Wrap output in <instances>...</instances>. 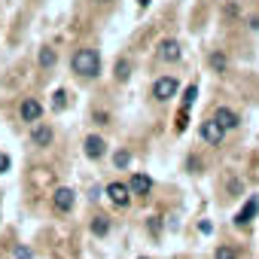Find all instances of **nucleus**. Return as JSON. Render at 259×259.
I'll use <instances>...</instances> for the list:
<instances>
[{
  "mask_svg": "<svg viewBox=\"0 0 259 259\" xmlns=\"http://www.w3.org/2000/svg\"><path fill=\"white\" fill-rule=\"evenodd\" d=\"M116 79H119V82H125V79H128V61H125V58H119V61H116Z\"/></svg>",
  "mask_w": 259,
  "mask_h": 259,
  "instance_id": "obj_16",
  "label": "nucleus"
},
{
  "mask_svg": "<svg viewBox=\"0 0 259 259\" xmlns=\"http://www.w3.org/2000/svg\"><path fill=\"white\" fill-rule=\"evenodd\" d=\"M198 232H201V235H210V232H213L210 220H201V223H198Z\"/></svg>",
  "mask_w": 259,
  "mask_h": 259,
  "instance_id": "obj_23",
  "label": "nucleus"
},
{
  "mask_svg": "<svg viewBox=\"0 0 259 259\" xmlns=\"http://www.w3.org/2000/svg\"><path fill=\"white\" fill-rule=\"evenodd\" d=\"M180 55H183V49H180L177 40H162V46H159V58L162 61L174 64V61H180Z\"/></svg>",
  "mask_w": 259,
  "mask_h": 259,
  "instance_id": "obj_5",
  "label": "nucleus"
},
{
  "mask_svg": "<svg viewBox=\"0 0 259 259\" xmlns=\"http://www.w3.org/2000/svg\"><path fill=\"white\" fill-rule=\"evenodd\" d=\"M128 192H132V195H150V192H153V177H150V174H135Z\"/></svg>",
  "mask_w": 259,
  "mask_h": 259,
  "instance_id": "obj_8",
  "label": "nucleus"
},
{
  "mask_svg": "<svg viewBox=\"0 0 259 259\" xmlns=\"http://www.w3.org/2000/svg\"><path fill=\"white\" fill-rule=\"evenodd\" d=\"M195 98H198V89H195V85H186V92H183V113H189V110H192Z\"/></svg>",
  "mask_w": 259,
  "mask_h": 259,
  "instance_id": "obj_14",
  "label": "nucleus"
},
{
  "mask_svg": "<svg viewBox=\"0 0 259 259\" xmlns=\"http://www.w3.org/2000/svg\"><path fill=\"white\" fill-rule=\"evenodd\" d=\"M73 207V189H67V186H61V189H55V210H61V213H67Z\"/></svg>",
  "mask_w": 259,
  "mask_h": 259,
  "instance_id": "obj_11",
  "label": "nucleus"
},
{
  "mask_svg": "<svg viewBox=\"0 0 259 259\" xmlns=\"http://www.w3.org/2000/svg\"><path fill=\"white\" fill-rule=\"evenodd\" d=\"M70 67L76 76H85V79H95L101 73V55L95 49H79L73 58H70Z\"/></svg>",
  "mask_w": 259,
  "mask_h": 259,
  "instance_id": "obj_1",
  "label": "nucleus"
},
{
  "mask_svg": "<svg viewBox=\"0 0 259 259\" xmlns=\"http://www.w3.org/2000/svg\"><path fill=\"white\" fill-rule=\"evenodd\" d=\"M213 259H238V253H235L232 247H220V250L213 253Z\"/></svg>",
  "mask_w": 259,
  "mask_h": 259,
  "instance_id": "obj_20",
  "label": "nucleus"
},
{
  "mask_svg": "<svg viewBox=\"0 0 259 259\" xmlns=\"http://www.w3.org/2000/svg\"><path fill=\"white\" fill-rule=\"evenodd\" d=\"M40 64L43 67H52L55 64V52L52 49H40Z\"/></svg>",
  "mask_w": 259,
  "mask_h": 259,
  "instance_id": "obj_18",
  "label": "nucleus"
},
{
  "mask_svg": "<svg viewBox=\"0 0 259 259\" xmlns=\"http://www.w3.org/2000/svg\"><path fill=\"white\" fill-rule=\"evenodd\" d=\"M107 195H110V201L119 204V207H125L128 201H132V192H128L125 183H110V186H107Z\"/></svg>",
  "mask_w": 259,
  "mask_h": 259,
  "instance_id": "obj_7",
  "label": "nucleus"
},
{
  "mask_svg": "<svg viewBox=\"0 0 259 259\" xmlns=\"http://www.w3.org/2000/svg\"><path fill=\"white\" fill-rule=\"evenodd\" d=\"M213 122L226 132V128H238V125H241V116H238L235 110H229V107H220V110H217V116H213Z\"/></svg>",
  "mask_w": 259,
  "mask_h": 259,
  "instance_id": "obj_4",
  "label": "nucleus"
},
{
  "mask_svg": "<svg viewBox=\"0 0 259 259\" xmlns=\"http://www.w3.org/2000/svg\"><path fill=\"white\" fill-rule=\"evenodd\" d=\"M13 259H34V253H31V247L19 244V247H16V253H13Z\"/></svg>",
  "mask_w": 259,
  "mask_h": 259,
  "instance_id": "obj_19",
  "label": "nucleus"
},
{
  "mask_svg": "<svg viewBox=\"0 0 259 259\" xmlns=\"http://www.w3.org/2000/svg\"><path fill=\"white\" fill-rule=\"evenodd\" d=\"M52 107H55V110H64V107H67V92L58 89V92L52 95Z\"/></svg>",
  "mask_w": 259,
  "mask_h": 259,
  "instance_id": "obj_17",
  "label": "nucleus"
},
{
  "mask_svg": "<svg viewBox=\"0 0 259 259\" xmlns=\"http://www.w3.org/2000/svg\"><path fill=\"white\" fill-rule=\"evenodd\" d=\"M138 4H141V7H150V0H138Z\"/></svg>",
  "mask_w": 259,
  "mask_h": 259,
  "instance_id": "obj_25",
  "label": "nucleus"
},
{
  "mask_svg": "<svg viewBox=\"0 0 259 259\" xmlns=\"http://www.w3.org/2000/svg\"><path fill=\"white\" fill-rule=\"evenodd\" d=\"M141 259H147V256H141Z\"/></svg>",
  "mask_w": 259,
  "mask_h": 259,
  "instance_id": "obj_26",
  "label": "nucleus"
},
{
  "mask_svg": "<svg viewBox=\"0 0 259 259\" xmlns=\"http://www.w3.org/2000/svg\"><path fill=\"white\" fill-rule=\"evenodd\" d=\"M92 235L107 238V235H110V220H107V217H95V220H92Z\"/></svg>",
  "mask_w": 259,
  "mask_h": 259,
  "instance_id": "obj_13",
  "label": "nucleus"
},
{
  "mask_svg": "<svg viewBox=\"0 0 259 259\" xmlns=\"http://www.w3.org/2000/svg\"><path fill=\"white\" fill-rule=\"evenodd\" d=\"M177 89H180V82H177L174 76H162V79L153 82V98H156V101H168V98L177 95Z\"/></svg>",
  "mask_w": 259,
  "mask_h": 259,
  "instance_id": "obj_2",
  "label": "nucleus"
},
{
  "mask_svg": "<svg viewBox=\"0 0 259 259\" xmlns=\"http://www.w3.org/2000/svg\"><path fill=\"white\" fill-rule=\"evenodd\" d=\"M19 113H22V119H25V122H37V119L43 116V104H40L37 98H25Z\"/></svg>",
  "mask_w": 259,
  "mask_h": 259,
  "instance_id": "obj_6",
  "label": "nucleus"
},
{
  "mask_svg": "<svg viewBox=\"0 0 259 259\" xmlns=\"http://www.w3.org/2000/svg\"><path fill=\"white\" fill-rule=\"evenodd\" d=\"M7 171H10V156L0 153V174H7Z\"/></svg>",
  "mask_w": 259,
  "mask_h": 259,
  "instance_id": "obj_22",
  "label": "nucleus"
},
{
  "mask_svg": "<svg viewBox=\"0 0 259 259\" xmlns=\"http://www.w3.org/2000/svg\"><path fill=\"white\" fill-rule=\"evenodd\" d=\"M113 165H116V168H128V165H132V153H128V150H119V153L113 156Z\"/></svg>",
  "mask_w": 259,
  "mask_h": 259,
  "instance_id": "obj_15",
  "label": "nucleus"
},
{
  "mask_svg": "<svg viewBox=\"0 0 259 259\" xmlns=\"http://www.w3.org/2000/svg\"><path fill=\"white\" fill-rule=\"evenodd\" d=\"M31 141H34V147H49V144H52V128L37 125L34 132H31Z\"/></svg>",
  "mask_w": 259,
  "mask_h": 259,
  "instance_id": "obj_12",
  "label": "nucleus"
},
{
  "mask_svg": "<svg viewBox=\"0 0 259 259\" xmlns=\"http://www.w3.org/2000/svg\"><path fill=\"white\" fill-rule=\"evenodd\" d=\"M201 141L204 144H220L223 141V128L213 119H204V125H201Z\"/></svg>",
  "mask_w": 259,
  "mask_h": 259,
  "instance_id": "obj_9",
  "label": "nucleus"
},
{
  "mask_svg": "<svg viewBox=\"0 0 259 259\" xmlns=\"http://www.w3.org/2000/svg\"><path fill=\"white\" fill-rule=\"evenodd\" d=\"M162 229V223H159V217H150V232H159Z\"/></svg>",
  "mask_w": 259,
  "mask_h": 259,
  "instance_id": "obj_24",
  "label": "nucleus"
},
{
  "mask_svg": "<svg viewBox=\"0 0 259 259\" xmlns=\"http://www.w3.org/2000/svg\"><path fill=\"white\" fill-rule=\"evenodd\" d=\"M210 64H213L217 70H223V67H226V55H220V52H213V55H210Z\"/></svg>",
  "mask_w": 259,
  "mask_h": 259,
  "instance_id": "obj_21",
  "label": "nucleus"
},
{
  "mask_svg": "<svg viewBox=\"0 0 259 259\" xmlns=\"http://www.w3.org/2000/svg\"><path fill=\"white\" fill-rule=\"evenodd\" d=\"M256 213H259V195H253V198H247V201H244V207L235 213V226H238V229L250 226V220H253Z\"/></svg>",
  "mask_w": 259,
  "mask_h": 259,
  "instance_id": "obj_3",
  "label": "nucleus"
},
{
  "mask_svg": "<svg viewBox=\"0 0 259 259\" xmlns=\"http://www.w3.org/2000/svg\"><path fill=\"white\" fill-rule=\"evenodd\" d=\"M104 150H107L104 138H98V135H89V138H85V156H89V159H101Z\"/></svg>",
  "mask_w": 259,
  "mask_h": 259,
  "instance_id": "obj_10",
  "label": "nucleus"
}]
</instances>
